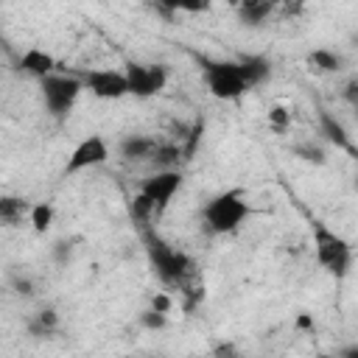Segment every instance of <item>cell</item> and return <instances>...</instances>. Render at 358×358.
I'll return each instance as SVG.
<instances>
[{
  "label": "cell",
  "mask_w": 358,
  "mask_h": 358,
  "mask_svg": "<svg viewBox=\"0 0 358 358\" xmlns=\"http://www.w3.org/2000/svg\"><path fill=\"white\" fill-rule=\"evenodd\" d=\"M143 232V243H145V255L157 271V277L165 282V285H185V280L190 277L193 271V263L185 252L173 249L171 243H165L151 227L140 229Z\"/></svg>",
  "instance_id": "cell-1"
},
{
  "label": "cell",
  "mask_w": 358,
  "mask_h": 358,
  "mask_svg": "<svg viewBox=\"0 0 358 358\" xmlns=\"http://www.w3.org/2000/svg\"><path fill=\"white\" fill-rule=\"evenodd\" d=\"M249 215V204H246V196L241 187H232V190H224L218 196H213L204 210H201V221L210 232L215 235H227V232H235Z\"/></svg>",
  "instance_id": "cell-2"
},
{
  "label": "cell",
  "mask_w": 358,
  "mask_h": 358,
  "mask_svg": "<svg viewBox=\"0 0 358 358\" xmlns=\"http://www.w3.org/2000/svg\"><path fill=\"white\" fill-rule=\"evenodd\" d=\"M313 252H316V260L324 271H330L338 280L347 277L350 263H352V249L341 235H336L333 229H327L319 221L313 224Z\"/></svg>",
  "instance_id": "cell-3"
},
{
  "label": "cell",
  "mask_w": 358,
  "mask_h": 358,
  "mask_svg": "<svg viewBox=\"0 0 358 358\" xmlns=\"http://www.w3.org/2000/svg\"><path fill=\"white\" fill-rule=\"evenodd\" d=\"M204 84L210 95L221 101H235L252 90L238 62H204Z\"/></svg>",
  "instance_id": "cell-4"
},
{
  "label": "cell",
  "mask_w": 358,
  "mask_h": 358,
  "mask_svg": "<svg viewBox=\"0 0 358 358\" xmlns=\"http://www.w3.org/2000/svg\"><path fill=\"white\" fill-rule=\"evenodd\" d=\"M39 90H42L45 109H48L53 117H64V115L76 106V101H78L84 84H81V78H76V76L48 73V76L39 78Z\"/></svg>",
  "instance_id": "cell-5"
},
{
  "label": "cell",
  "mask_w": 358,
  "mask_h": 358,
  "mask_svg": "<svg viewBox=\"0 0 358 358\" xmlns=\"http://www.w3.org/2000/svg\"><path fill=\"white\" fill-rule=\"evenodd\" d=\"M126 87H129V95L134 98H151L157 92L165 90L168 84V70L162 64H137V62H129L126 70Z\"/></svg>",
  "instance_id": "cell-6"
},
{
  "label": "cell",
  "mask_w": 358,
  "mask_h": 358,
  "mask_svg": "<svg viewBox=\"0 0 358 358\" xmlns=\"http://www.w3.org/2000/svg\"><path fill=\"white\" fill-rule=\"evenodd\" d=\"M179 187H182V171H176V168H162V171L151 173L148 179H143L140 193L154 204L157 215H162V213L168 210L171 199L179 193Z\"/></svg>",
  "instance_id": "cell-7"
},
{
  "label": "cell",
  "mask_w": 358,
  "mask_h": 358,
  "mask_svg": "<svg viewBox=\"0 0 358 358\" xmlns=\"http://www.w3.org/2000/svg\"><path fill=\"white\" fill-rule=\"evenodd\" d=\"M106 159H109V145H106V140H103L101 134H90V137H84V140L70 151V157H67V162H64V176H73V173L87 171V168H98V165H103Z\"/></svg>",
  "instance_id": "cell-8"
},
{
  "label": "cell",
  "mask_w": 358,
  "mask_h": 358,
  "mask_svg": "<svg viewBox=\"0 0 358 358\" xmlns=\"http://www.w3.org/2000/svg\"><path fill=\"white\" fill-rule=\"evenodd\" d=\"M81 84L95 95V98H103V101H117L123 95H129V87H126V76L120 70H90Z\"/></svg>",
  "instance_id": "cell-9"
},
{
  "label": "cell",
  "mask_w": 358,
  "mask_h": 358,
  "mask_svg": "<svg viewBox=\"0 0 358 358\" xmlns=\"http://www.w3.org/2000/svg\"><path fill=\"white\" fill-rule=\"evenodd\" d=\"M159 145V140L145 137V134H129L120 140V157L129 162H148L154 148Z\"/></svg>",
  "instance_id": "cell-10"
},
{
  "label": "cell",
  "mask_w": 358,
  "mask_h": 358,
  "mask_svg": "<svg viewBox=\"0 0 358 358\" xmlns=\"http://www.w3.org/2000/svg\"><path fill=\"white\" fill-rule=\"evenodd\" d=\"M20 67H22L28 76H36V78H42V76L53 73V67H56V59H53L50 53L39 50V48H28V50L22 53V59H20Z\"/></svg>",
  "instance_id": "cell-11"
},
{
  "label": "cell",
  "mask_w": 358,
  "mask_h": 358,
  "mask_svg": "<svg viewBox=\"0 0 358 358\" xmlns=\"http://www.w3.org/2000/svg\"><path fill=\"white\" fill-rule=\"evenodd\" d=\"M31 213V204L20 196H0V224L6 227H17L28 218Z\"/></svg>",
  "instance_id": "cell-12"
},
{
  "label": "cell",
  "mask_w": 358,
  "mask_h": 358,
  "mask_svg": "<svg viewBox=\"0 0 358 358\" xmlns=\"http://www.w3.org/2000/svg\"><path fill=\"white\" fill-rule=\"evenodd\" d=\"M238 64H241L243 78H246L249 87H257L271 76V62L266 56H243Z\"/></svg>",
  "instance_id": "cell-13"
},
{
  "label": "cell",
  "mask_w": 358,
  "mask_h": 358,
  "mask_svg": "<svg viewBox=\"0 0 358 358\" xmlns=\"http://www.w3.org/2000/svg\"><path fill=\"white\" fill-rule=\"evenodd\" d=\"M56 327H59V313H56L53 308L36 310V313L31 316V322H28V333L36 336V338H45V336L56 333Z\"/></svg>",
  "instance_id": "cell-14"
},
{
  "label": "cell",
  "mask_w": 358,
  "mask_h": 358,
  "mask_svg": "<svg viewBox=\"0 0 358 358\" xmlns=\"http://www.w3.org/2000/svg\"><path fill=\"white\" fill-rule=\"evenodd\" d=\"M277 3L280 0H263V3H255V6H238V17H241L243 25H260L274 14Z\"/></svg>",
  "instance_id": "cell-15"
},
{
  "label": "cell",
  "mask_w": 358,
  "mask_h": 358,
  "mask_svg": "<svg viewBox=\"0 0 358 358\" xmlns=\"http://www.w3.org/2000/svg\"><path fill=\"white\" fill-rule=\"evenodd\" d=\"M319 123H322V134H324V137H327L330 143H336L338 148H347V151H352L350 134L344 131V126H341L338 120H333V115L322 112V115H319Z\"/></svg>",
  "instance_id": "cell-16"
},
{
  "label": "cell",
  "mask_w": 358,
  "mask_h": 358,
  "mask_svg": "<svg viewBox=\"0 0 358 358\" xmlns=\"http://www.w3.org/2000/svg\"><path fill=\"white\" fill-rule=\"evenodd\" d=\"M129 213H131V221L140 227V229H145V227H151V221L157 218V210H154V204L143 196V193H137L134 199H131V204H129Z\"/></svg>",
  "instance_id": "cell-17"
},
{
  "label": "cell",
  "mask_w": 358,
  "mask_h": 358,
  "mask_svg": "<svg viewBox=\"0 0 358 358\" xmlns=\"http://www.w3.org/2000/svg\"><path fill=\"white\" fill-rule=\"evenodd\" d=\"M308 62H310V67L319 70V73H336V70H341V64H344V59H341L336 50H327V48L313 50V53L308 56Z\"/></svg>",
  "instance_id": "cell-18"
},
{
  "label": "cell",
  "mask_w": 358,
  "mask_h": 358,
  "mask_svg": "<svg viewBox=\"0 0 358 358\" xmlns=\"http://www.w3.org/2000/svg\"><path fill=\"white\" fill-rule=\"evenodd\" d=\"M157 8H162L165 14H173V11H187V14H201V11H210L213 0H154Z\"/></svg>",
  "instance_id": "cell-19"
},
{
  "label": "cell",
  "mask_w": 358,
  "mask_h": 358,
  "mask_svg": "<svg viewBox=\"0 0 358 358\" xmlns=\"http://www.w3.org/2000/svg\"><path fill=\"white\" fill-rule=\"evenodd\" d=\"M28 224L34 227V232H48L50 224H53V204L50 201H39V204H31V213H28Z\"/></svg>",
  "instance_id": "cell-20"
},
{
  "label": "cell",
  "mask_w": 358,
  "mask_h": 358,
  "mask_svg": "<svg viewBox=\"0 0 358 358\" xmlns=\"http://www.w3.org/2000/svg\"><path fill=\"white\" fill-rule=\"evenodd\" d=\"M179 157H182V148H179V145L159 143V145L154 148V154H151L148 162H151L157 171H162V168H173V162H179Z\"/></svg>",
  "instance_id": "cell-21"
},
{
  "label": "cell",
  "mask_w": 358,
  "mask_h": 358,
  "mask_svg": "<svg viewBox=\"0 0 358 358\" xmlns=\"http://www.w3.org/2000/svg\"><path fill=\"white\" fill-rule=\"evenodd\" d=\"M140 324H143L145 330H162V327L168 324V313H159V310L148 308V310L140 313Z\"/></svg>",
  "instance_id": "cell-22"
},
{
  "label": "cell",
  "mask_w": 358,
  "mask_h": 358,
  "mask_svg": "<svg viewBox=\"0 0 358 358\" xmlns=\"http://www.w3.org/2000/svg\"><path fill=\"white\" fill-rule=\"evenodd\" d=\"M268 126L274 129V131H285L288 126H291V112L288 109H282V106H274L271 112H268Z\"/></svg>",
  "instance_id": "cell-23"
},
{
  "label": "cell",
  "mask_w": 358,
  "mask_h": 358,
  "mask_svg": "<svg viewBox=\"0 0 358 358\" xmlns=\"http://www.w3.org/2000/svg\"><path fill=\"white\" fill-rule=\"evenodd\" d=\"M294 154H299V157L308 159V162H324V151H322L319 145H313V143H299V145H294Z\"/></svg>",
  "instance_id": "cell-24"
},
{
  "label": "cell",
  "mask_w": 358,
  "mask_h": 358,
  "mask_svg": "<svg viewBox=\"0 0 358 358\" xmlns=\"http://www.w3.org/2000/svg\"><path fill=\"white\" fill-rule=\"evenodd\" d=\"M11 285H14V291H17L20 296H34V291H36V285H34L31 277H14Z\"/></svg>",
  "instance_id": "cell-25"
},
{
  "label": "cell",
  "mask_w": 358,
  "mask_h": 358,
  "mask_svg": "<svg viewBox=\"0 0 358 358\" xmlns=\"http://www.w3.org/2000/svg\"><path fill=\"white\" fill-rule=\"evenodd\" d=\"M277 6H282V14H285V17H288V14L294 17V14H299V11H302L305 0H280Z\"/></svg>",
  "instance_id": "cell-26"
},
{
  "label": "cell",
  "mask_w": 358,
  "mask_h": 358,
  "mask_svg": "<svg viewBox=\"0 0 358 358\" xmlns=\"http://www.w3.org/2000/svg\"><path fill=\"white\" fill-rule=\"evenodd\" d=\"M151 308L159 310V313H168V310H171V296H168V294H157V296L151 299Z\"/></svg>",
  "instance_id": "cell-27"
},
{
  "label": "cell",
  "mask_w": 358,
  "mask_h": 358,
  "mask_svg": "<svg viewBox=\"0 0 358 358\" xmlns=\"http://www.w3.org/2000/svg\"><path fill=\"white\" fill-rule=\"evenodd\" d=\"M296 324H299V327H305V330H313V322H310V316H305V313L299 316V322H296Z\"/></svg>",
  "instance_id": "cell-28"
},
{
  "label": "cell",
  "mask_w": 358,
  "mask_h": 358,
  "mask_svg": "<svg viewBox=\"0 0 358 358\" xmlns=\"http://www.w3.org/2000/svg\"><path fill=\"white\" fill-rule=\"evenodd\" d=\"M347 98H350V101H355V78L347 84Z\"/></svg>",
  "instance_id": "cell-29"
},
{
  "label": "cell",
  "mask_w": 358,
  "mask_h": 358,
  "mask_svg": "<svg viewBox=\"0 0 358 358\" xmlns=\"http://www.w3.org/2000/svg\"><path fill=\"white\" fill-rule=\"evenodd\" d=\"M255 3H263V0H241V6H255Z\"/></svg>",
  "instance_id": "cell-30"
}]
</instances>
